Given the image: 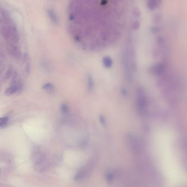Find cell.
Wrapping results in <instances>:
<instances>
[{"instance_id":"9","label":"cell","mask_w":187,"mask_h":187,"mask_svg":"<svg viewBox=\"0 0 187 187\" xmlns=\"http://www.w3.org/2000/svg\"><path fill=\"white\" fill-rule=\"evenodd\" d=\"M8 118L7 116H4L1 119L0 125L1 127H5L7 124H8Z\"/></svg>"},{"instance_id":"7","label":"cell","mask_w":187,"mask_h":187,"mask_svg":"<svg viewBox=\"0 0 187 187\" xmlns=\"http://www.w3.org/2000/svg\"><path fill=\"white\" fill-rule=\"evenodd\" d=\"M44 88L48 92H53L54 88L53 86L50 83H47L44 86Z\"/></svg>"},{"instance_id":"1","label":"cell","mask_w":187,"mask_h":187,"mask_svg":"<svg viewBox=\"0 0 187 187\" xmlns=\"http://www.w3.org/2000/svg\"><path fill=\"white\" fill-rule=\"evenodd\" d=\"M161 77L160 86L165 96L170 100H176L180 88L179 79L174 74H167L166 72Z\"/></svg>"},{"instance_id":"4","label":"cell","mask_w":187,"mask_h":187,"mask_svg":"<svg viewBox=\"0 0 187 187\" xmlns=\"http://www.w3.org/2000/svg\"><path fill=\"white\" fill-rule=\"evenodd\" d=\"M166 71L165 65L163 63H157L151 68V72L155 76H160L164 74Z\"/></svg>"},{"instance_id":"5","label":"cell","mask_w":187,"mask_h":187,"mask_svg":"<svg viewBox=\"0 0 187 187\" xmlns=\"http://www.w3.org/2000/svg\"><path fill=\"white\" fill-rule=\"evenodd\" d=\"M21 84L19 82H16L13 85H12L9 88L7 89L6 91V93L8 95H12L13 94H15L18 92L19 90H21Z\"/></svg>"},{"instance_id":"6","label":"cell","mask_w":187,"mask_h":187,"mask_svg":"<svg viewBox=\"0 0 187 187\" xmlns=\"http://www.w3.org/2000/svg\"><path fill=\"white\" fill-rule=\"evenodd\" d=\"M103 63L104 66H105V67L110 68V67L112 65L113 61L109 57L105 56L103 59Z\"/></svg>"},{"instance_id":"11","label":"cell","mask_w":187,"mask_h":187,"mask_svg":"<svg viewBox=\"0 0 187 187\" xmlns=\"http://www.w3.org/2000/svg\"><path fill=\"white\" fill-rule=\"evenodd\" d=\"M139 23L138 21H136V22H134V23H133V27L134 29H135V30L138 29L139 28Z\"/></svg>"},{"instance_id":"10","label":"cell","mask_w":187,"mask_h":187,"mask_svg":"<svg viewBox=\"0 0 187 187\" xmlns=\"http://www.w3.org/2000/svg\"><path fill=\"white\" fill-rule=\"evenodd\" d=\"M133 14L134 15H136V17H139L141 15V10H139L138 8H134L133 9Z\"/></svg>"},{"instance_id":"2","label":"cell","mask_w":187,"mask_h":187,"mask_svg":"<svg viewBox=\"0 0 187 187\" xmlns=\"http://www.w3.org/2000/svg\"><path fill=\"white\" fill-rule=\"evenodd\" d=\"M123 63L125 76L128 80L133 78L136 71V58L133 48L128 47L126 48L123 55Z\"/></svg>"},{"instance_id":"12","label":"cell","mask_w":187,"mask_h":187,"mask_svg":"<svg viewBox=\"0 0 187 187\" xmlns=\"http://www.w3.org/2000/svg\"><path fill=\"white\" fill-rule=\"evenodd\" d=\"M62 111L66 112L68 111V107L66 105H63L62 107Z\"/></svg>"},{"instance_id":"8","label":"cell","mask_w":187,"mask_h":187,"mask_svg":"<svg viewBox=\"0 0 187 187\" xmlns=\"http://www.w3.org/2000/svg\"><path fill=\"white\" fill-rule=\"evenodd\" d=\"M93 81L92 78L89 76L88 78V88L89 90H92L93 89Z\"/></svg>"},{"instance_id":"3","label":"cell","mask_w":187,"mask_h":187,"mask_svg":"<svg viewBox=\"0 0 187 187\" xmlns=\"http://www.w3.org/2000/svg\"><path fill=\"white\" fill-rule=\"evenodd\" d=\"M136 109L139 114L142 116H146L149 113V100L143 89L139 88L137 90L136 94Z\"/></svg>"}]
</instances>
